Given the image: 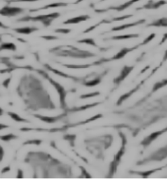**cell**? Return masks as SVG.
<instances>
[{"label": "cell", "mask_w": 167, "mask_h": 184, "mask_svg": "<svg viewBox=\"0 0 167 184\" xmlns=\"http://www.w3.org/2000/svg\"><path fill=\"white\" fill-rule=\"evenodd\" d=\"M146 80H147V79H145V80L143 81V82L141 83V84H139L138 86H137V87L135 88V89H133V90H132V91H130L129 93H127V94H125V95H123L122 97H121L120 98H119V100H118V104H118V106H120V104H122V102H124V100H127V98H129V97H131V96L133 95L134 93H136V92L138 91V90H140L141 86H142V85L144 84V82H145V81H146Z\"/></svg>", "instance_id": "cell-6"}, {"label": "cell", "mask_w": 167, "mask_h": 184, "mask_svg": "<svg viewBox=\"0 0 167 184\" xmlns=\"http://www.w3.org/2000/svg\"><path fill=\"white\" fill-rule=\"evenodd\" d=\"M134 69V67L133 66H131V67H129V66H125L124 68L122 69V71H121V74H120V76H119L118 78L116 79V80L114 81L116 84H119L120 82H122L124 79L127 77L128 75L130 74V72L132 71V70Z\"/></svg>", "instance_id": "cell-4"}, {"label": "cell", "mask_w": 167, "mask_h": 184, "mask_svg": "<svg viewBox=\"0 0 167 184\" xmlns=\"http://www.w3.org/2000/svg\"><path fill=\"white\" fill-rule=\"evenodd\" d=\"M155 37H156V34H154V33H152V34H150V35H149V36L147 37V38L146 39H145V41H143V43H141L140 45H147V43H150V41H152V39H154Z\"/></svg>", "instance_id": "cell-13"}, {"label": "cell", "mask_w": 167, "mask_h": 184, "mask_svg": "<svg viewBox=\"0 0 167 184\" xmlns=\"http://www.w3.org/2000/svg\"><path fill=\"white\" fill-rule=\"evenodd\" d=\"M166 132H167V126L165 127V128L162 129V130L155 131V132L150 133V134H149V136H147V137L143 140L142 143H141V145H142L143 147H145V148H147V147H149L153 141H154V140H156L159 136L163 135L164 133H166Z\"/></svg>", "instance_id": "cell-2"}, {"label": "cell", "mask_w": 167, "mask_h": 184, "mask_svg": "<svg viewBox=\"0 0 167 184\" xmlns=\"http://www.w3.org/2000/svg\"><path fill=\"white\" fill-rule=\"evenodd\" d=\"M146 22V20L143 19V20H139L137 22H134V23H131V24H125V25H122V26H119V27H116V28H113V31H121V30H125V29H128V28H132V27H135L137 25H141V24H144Z\"/></svg>", "instance_id": "cell-7"}, {"label": "cell", "mask_w": 167, "mask_h": 184, "mask_svg": "<svg viewBox=\"0 0 167 184\" xmlns=\"http://www.w3.org/2000/svg\"><path fill=\"white\" fill-rule=\"evenodd\" d=\"M167 41V33H165V34L163 35V37H162V39L160 41V43H159V45H163L164 43Z\"/></svg>", "instance_id": "cell-15"}, {"label": "cell", "mask_w": 167, "mask_h": 184, "mask_svg": "<svg viewBox=\"0 0 167 184\" xmlns=\"http://www.w3.org/2000/svg\"><path fill=\"white\" fill-rule=\"evenodd\" d=\"M140 35H126V36H119L114 37V39H133V38H139Z\"/></svg>", "instance_id": "cell-12"}, {"label": "cell", "mask_w": 167, "mask_h": 184, "mask_svg": "<svg viewBox=\"0 0 167 184\" xmlns=\"http://www.w3.org/2000/svg\"><path fill=\"white\" fill-rule=\"evenodd\" d=\"M165 61H167V49L165 50V51H164V55H163V58H162V60H161V62H160V66H161L162 64H163L164 62H165Z\"/></svg>", "instance_id": "cell-14"}, {"label": "cell", "mask_w": 167, "mask_h": 184, "mask_svg": "<svg viewBox=\"0 0 167 184\" xmlns=\"http://www.w3.org/2000/svg\"><path fill=\"white\" fill-rule=\"evenodd\" d=\"M167 157V145L163 148L158 149L154 154H152L150 157H149L147 159H145L143 163H149V161H161Z\"/></svg>", "instance_id": "cell-1"}, {"label": "cell", "mask_w": 167, "mask_h": 184, "mask_svg": "<svg viewBox=\"0 0 167 184\" xmlns=\"http://www.w3.org/2000/svg\"><path fill=\"white\" fill-rule=\"evenodd\" d=\"M165 167V166H161V167H158V168H154V169H150V170H147V171H133L134 173H137L139 175H141V176L143 177V178H147V177H149V175L155 173V172L159 171V170L163 169V168Z\"/></svg>", "instance_id": "cell-8"}, {"label": "cell", "mask_w": 167, "mask_h": 184, "mask_svg": "<svg viewBox=\"0 0 167 184\" xmlns=\"http://www.w3.org/2000/svg\"><path fill=\"white\" fill-rule=\"evenodd\" d=\"M147 69H149V66H147V67H145L144 69L142 70V72H141V74H143V73H145V71H147Z\"/></svg>", "instance_id": "cell-16"}, {"label": "cell", "mask_w": 167, "mask_h": 184, "mask_svg": "<svg viewBox=\"0 0 167 184\" xmlns=\"http://www.w3.org/2000/svg\"><path fill=\"white\" fill-rule=\"evenodd\" d=\"M167 4V1L165 0H159V1H153V0H149V2L146 4V5H144L142 8H144V9H154L156 10L158 9L159 7H161V6L163 5H166ZM142 8H137V10H140L142 9Z\"/></svg>", "instance_id": "cell-3"}, {"label": "cell", "mask_w": 167, "mask_h": 184, "mask_svg": "<svg viewBox=\"0 0 167 184\" xmlns=\"http://www.w3.org/2000/svg\"><path fill=\"white\" fill-rule=\"evenodd\" d=\"M165 166H167V165H165Z\"/></svg>", "instance_id": "cell-17"}, {"label": "cell", "mask_w": 167, "mask_h": 184, "mask_svg": "<svg viewBox=\"0 0 167 184\" xmlns=\"http://www.w3.org/2000/svg\"><path fill=\"white\" fill-rule=\"evenodd\" d=\"M165 86H167V79H163V80H161V81H158V82H156L154 85H153L151 93L157 92L158 90H160L161 88H163V87H165Z\"/></svg>", "instance_id": "cell-10"}, {"label": "cell", "mask_w": 167, "mask_h": 184, "mask_svg": "<svg viewBox=\"0 0 167 184\" xmlns=\"http://www.w3.org/2000/svg\"><path fill=\"white\" fill-rule=\"evenodd\" d=\"M147 27H156V28H167V17H162L155 21H153L152 23H150L149 25H147Z\"/></svg>", "instance_id": "cell-5"}, {"label": "cell", "mask_w": 167, "mask_h": 184, "mask_svg": "<svg viewBox=\"0 0 167 184\" xmlns=\"http://www.w3.org/2000/svg\"><path fill=\"white\" fill-rule=\"evenodd\" d=\"M139 46H140V45H137V46L134 47V48H122V49L120 50V51L118 52V53L116 54V55L114 56L113 59H121V58H123L126 55V54L128 53V52L133 51L134 49H136L137 47H139Z\"/></svg>", "instance_id": "cell-9"}, {"label": "cell", "mask_w": 167, "mask_h": 184, "mask_svg": "<svg viewBox=\"0 0 167 184\" xmlns=\"http://www.w3.org/2000/svg\"><path fill=\"white\" fill-rule=\"evenodd\" d=\"M138 1H141V0H130V1L126 2V3L122 4V5H120V6H118V7H116L115 9H116L117 11H123V10L127 9L128 7H130V6L133 5L134 3H136V2H138Z\"/></svg>", "instance_id": "cell-11"}]
</instances>
